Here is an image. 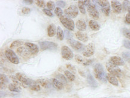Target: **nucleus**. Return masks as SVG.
<instances>
[{
	"instance_id": "f257e3e1",
	"label": "nucleus",
	"mask_w": 130,
	"mask_h": 98,
	"mask_svg": "<svg viewBox=\"0 0 130 98\" xmlns=\"http://www.w3.org/2000/svg\"><path fill=\"white\" fill-rule=\"evenodd\" d=\"M94 72L96 78L99 81L103 82H106L107 81V74L104 72V68L101 64L96 63L94 66Z\"/></svg>"
},
{
	"instance_id": "f03ea898",
	"label": "nucleus",
	"mask_w": 130,
	"mask_h": 98,
	"mask_svg": "<svg viewBox=\"0 0 130 98\" xmlns=\"http://www.w3.org/2000/svg\"><path fill=\"white\" fill-rule=\"evenodd\" d=\"M106 67L107 70L108 71V72H109L110 74L113 75L115 76H118V77H119V76L121 75V69H120L118 66L112 63L110 61H107V62L106 63Z\"/></svg>"
},
{
	"instance_id": "7ed1b4c3",
	"label": "nucleus",
	"mask_w": 130,
	"mask_h": 98,
	"mask_svg": "<svg viewBox=\"0 0 130 98\" xmlns=\"http://www.w3.org/2000/svg\"><path fill=\"white\" fill-rule=\"evenodd\" d=\"M60 22H61L66 29L70 31L74 30V22L70 18L68 17L67 16L63 15L62 17L59 18Z\"/></svg>"
},
{
	"instance_id": "20e7f679",
	"label": "nucleus",
	"mask_w": 130,
	"mask_h": 98,
	"mask_svg": "<svg viewBox=\"0 0 130 98\" xmlns=\"http://www.w3.org/2000/svg\"><path fill=\"white\" fill-rule=\"evenodd\" d=\"M39 45L40 46V49L42 51L46 50L49 51H55L57 49L58 45L55 43L49 41H40L39 43Z\"/></svg>"
},
{
	"instance_id": "39448f33",
	"label": "nucleus",
	"mask_w": 130,
	"mask_h": 98,
	"mask_svg": "<svg viewBox=\"0 0 130 98\" xmlns=\"http://www.w3.org/2000/svg\"><path fill=\"white\" fill-rule=\"evenodd\" d=\"M6 56L9 60L13 64H18L19 63V59H18V56L15 54V52L11 49H7L5 52Z\"/></svg>"
},
{
	"instance_id": "423d86ee",
	"label": "nucleus",
	"mask_w": 130,
	"mask_h": 98,
	"mask_svg": "<svg viewBox=\"0 0 130 98\" xmlns=\"http://www.w3.org/2000/svg\"><path fill=\"white\" fill-rule=\"evenodd\" d=\"M64 12L68 17L71 18H76L79 15V9L76 6L71 5L64 10Z\"/></svg>"
},
{
	"instance_id": "0eeeda50",
	"label": "nucleus",
	"mask_w": 130,
	"mask_h": 98,
	"mask_svg": "<svg viewBox=\"0 0 130 98\" xmlns=\"http://www.w3.org/2000/svg\"><path fill=\"white\" fill-rule=\"evenodd\" d=\"M61 55L63 59L67 60H70L74 57L73 51L67 46H63L61 48Z\"/></svg>"
},
{
	"instance_id": "6e6552de",
	"label": "nucleus",
	"mask_w": 130,
	"mask_h": 98,
	"mask_svg": "<svg viewBox=\"0 0 130 98\" xmlns=\"http://www.w3.org/2000/svg\"><path fill=\"white\" fill-rule=\"evenodd\" d=\"M95 52V45L92 43H90L84 47L82 51V54L86 57H89L93 55Z\"/></svg>"
},
{
	"instance_id": "1a4fd4ad",
	"label": "nucleus",
	"mask_w": 130,
	"mask_h": 98,
	"mask_svg": "<svg viewBox=\"0 0 130 98\" xmlns=\"http://www.w3.org/2000/svg\"><path fill=\"white\" fill-rule=\"evenodd\" d=\"M87 10L89 13V16L94 19H98L99 18L100 14L98 10L96 9V6L93 4H90L87 6Z\"/></svg>"
},
{
	"instance_id": "9d476101",
	"label": "nucleus",
	"mask_w": 130,
	"mask_h": 98,
	"mask_svg": "<svg viewBox=\"0 0 130 98\" xmlns=\"http://www.w3.org/2000/svg\"><path fill=\"white\" fill-rule=\"evenodd\" d=\"M67 42L73 49L76 51H80L84 48V46L81 42L77 40H74L73 39L67 40Z\"/></svg>"
},
{
	"instance_id": "9b49d317",
	"label": "nucleus",
	"mask_w": 130,
	"mask_h": 98,
	"mask_svg": "<svg viewBox=\"0 0 130 98\" xmlns=\"http://www.w3.org/2000/svg\"><path fill=\"white\" fill-rule=\"evenodd\" d=\"M16 76L18 80H19L22 84H24V86L26 85V87H27V86L28 87L30 82L32 80L31 79H29V78H28L24 74H21V73H17V74H16Z\"/></svg>"
},
{
	"instance_id": "f8f14e48",
	"label": "nucleus",
	"mask_w": 130,
	"mask_h": 98,
	"mask_svg": "<svg viewBox=\"0 0 130 98\" xmlns=\"http://www.w3.org/2000/svg\"><path fill=\"white\" fill-rule=\"evenodd\" d=\"M25 46L28 49L32 55H36L39 52V48L37 45L30 42H26L25 44Z\"/></svg>"
},
{
	"instance_id": "ddd939ff",
	"label": "nucleus",
	"mask_w": 130,
	"mask_h": 98,
	"mask_svg": "<svg viewBox=\"0 0 130 98\" xmlns=\"http://www.w3.org/2000/svg\"><path fill=\"white\" fill-rule=\"evenodd\" d=\"M17 52L20 56L24 58H27L29 57L31 55H32L31 53L30 52V51L28 50V48L25 47V46H21V47L18 48Z\"/></svg>"
},
{
	"instance_id": "4468645a",
	"label": "nucleus",
	"mask_w": 130,
	"mask_h": 98,
	"mask_svg": "<svg viewBox=\"0 0 130 98\" xmlns=\"http://www.w3.org/2000/svg\"><path fill=\"white\" fill-rule=\"evenodd\" d=\"M111 5L114 12H115L116 13H120L121 12L122 9V6L121 3H120L119 1H111Z\"/></svg>"
},
{
	"instance_id": "2eb2a0df",
	"label": "nucleus",
	"mask_w": 130,
	"mask_h": 98,
	"mask_svg": "<svg viewBox=\"0 0 130 98\" xmlns=\"http://www.w3.org/2000/svg\"><path fill=\"white\" fill-rule=\"evenodd\" d=\"M112 63L116 66H123L124 65V60L122 58L118 57V56H113L110 59V60Z\"/></svg>"
},
{
	"instance_id": "dca6fc26",
	"label": "nucleus",
	"mask_w": 130,
	"mask_h": 98,
	"mask_svg": "<svg viewBox=\"0 0 130 98\" xmlns=\"http://www.w3.org/2000/svg\"><path fill=\"white\" fill-rule=\"evenodd\" d=\"M37 82L45 89H49L52 85L51 81L47 79H39L37 80Z\"/></svg>"
},
{
	"instance_id": "f3484780",
	"label": "nucleus",
	"mask_w": 130,
	"mask_h": 98,
	"mask_svg": "<svg viewBox=\"0 0 130 98\" xmlns=\"http://www.w3.org/2000/svg\"><path fill=\"white\" fill-rule=\"evenodd\" d=\"M52 86L55 88L56 89L59 90H61L64 89V84L62 82H61V81L58 80L56 78H52L51 79Z\"/></svg>"
},
{
	"instance_id": "a211bd4d",
	"label": "nucleus",
	"mask_w": 130,
	"mask_h": 98,
	"mask_svg": "<svg viewBox=\"0 0 130 98\" xmlns=\"http://www.w3.org/2000/svg\"><path fill=\"white\" fill-rule=\"evenodd\" d=\"M76 37L78 40H79L80 41H83V42H86L88 41V36L86 33H83L82 31H77L76 33Z\"/></svg>"
},
{
	"instance_id": "6ab92c4d",
	"label": "nucleus",
	"mask_w": 130,
	"mask_h": 98,
	"mask_svg": "<svg viewBox=\"0 0 130 98\" xmlns=\"http://www.w3.org/2000/svg\"><path fill=\"white\" fill-rule=\"evenodd\" d=\"M76 26L79 31H84L86 30L87 25L84 20L79 19L76 23Z\"/></svg>"
},
{
	"instance_id": "aec40b11",
	"label": "nucleus",
	"mask_w": 130,
	"mask_h": 98,
	"mask_svg": "<svg viewBox=\"0 0 130 98\" xmlns=\"http://www.w3.org/2000/svg\"><path fill=\"white\" fill-rule=\"evenodd\" d=\"M87 82L89 84V85L92 87L95 88L98 87V82L94 79V76L92 75L91 74H89V73L87 75Z\"/></svg>"
},
{
	"instance_id": "412c9836",
	"label": "nucleus",
	"mask_w": 130,
	"mask_h": 98,
	"mask_svg": "<svg viewBox=\"0 0 130 98\" xmlns=\"http://www.w3.org/2000/svg\"><path fill=\"white\" fill-rule=\"evenodd\" d=\"M107 81L112 85L115 86H118L119 85V82H118V79L116 78V76L109 74L107 75Z\"/></svg>"
},
{
	"instance_id": "4be33fe9",
	"label": "nucleus",
	"mask_w": 130,
	"mask_h": 98,
	"mask_svg": "<svg viewBox=\"0 0 130 98\" xmlns=\"http://www.w3.org/2000/svg\"><path fill=\"white\" fill-rule=\"evenodd\" d=\"M57 33V29H56V26L54 24H52L49 25L47 27V34L49 37H52Z\"/></svg>"
},
{
	"instance_id": "5701e85b",
	"label": "nucleus",
	"mask_w": 130,
	"mask_h": 98,
	"mask_svg": "<svg viewBox=\"0 0 130 98\" xmlns=\"http://www.w3.org/2000/svg\"><path fill=\"white\" fill-rule=\"evenodd\" d=\"M28 87L31 90H32L33 91H36V92H39L41 89V87L39 83L37 82V81L33 80V79H32L31 82H30Z\"/></svg>"
},
{
	"instance_id": "b1692460",
	"label": "nucleus",
	"mask_w": 130,
	"mask_h": 98,
	"mask_svg": "<svg viewBox=\"0 0 130 98\" xmlns=\"http://www.w3.org/2000/svg\"><path fill=\"white\" fill-rule=\"evenodd\" d=\"M0 79H1V89L3 90L7 87V84L9 83V79L6 75L1 74Z\"/></svg>"
},
{
	"instance_id": "393cba45",
	"label": "nucleus",
	"mask_w": 130,
	"mask_h": 98,
	"mask_svg": "<svg viewBox=\"0 0 130 98\" xmlns=\"http://www.w3.org/2000/svg\"><path fill=\"white\" fill-rule=\"evenodd\" d=\"M9 89L11 91V92H13L19 93L22 91L21 86H18L16 84H14V83H11V84H9Z\"/></svg>"
},
{
	"instance_id": "a878e982",
	"label": "nucleus",
	"mask_w": 130,
	"mask_h": 98,
	"mask_svg": "<svg viewBox=\"0 0 130 98\" xmlns=\"http://www.w3.org/2000/svg\"><path fill=\"white\" fill-rule=\"evenodd\" d=\"M89 27L94 31H98L100 29V25L94 20L89 21Z\"/></svg>"
},
{
	"instance_id": "bb28decb",
	"label": "nucleus",
	"mask_w": 130,
	"mask_h": 98,
	"mask_svg": "<svg viewBox=\"0 0 130 98\" xmlns=\"http://www.w3.org/2000/svg\"><path fill=\"white\" fill-rule=\"evenodd\" d=\"M56 36H57L58 39H59V40H63L64 39V31L59 26H58L57 27V33H56Z\"/></svg>"
},
{
	"instance_id": "cd10ccee",
	"label": "nucleus",
	"mask_w": 130,
	"mask_h": 98,
	"mask_svg": "<svg viewBox=\"0 0 130 98\" xmlns=\"http://www.w3.org/2000/svg\"><path fill=\"white\" fill-rule=\"evenodd\" d=\"M64 74H65V75H66V77L67 78V79H68V80H70V81H74L75 80V78H76L75 75L74 74H73L71 72H70L69 71H65Z\"/></svg>"
},
{
	"instance_id": "c85d7f7f",
	"label": "nucleus",
	"mask_w": 130,
	"mask_h": 98,
	"mask_svg": "<svg viewBox=\"0 0 130 98\" xmlns=\"http://www.w3.org/2000/svg\"><path fill=\"white\" fill-rule=\"evenodd\" d=\"M85 4L83 3V1H78V7L80 10V11L82 13V14H85L86 13V10L85 8Z\"/></svg>"
},
{
	"instance_id": "c756f323",
	"label": "nucleus",
	"mask_w": 130,
	"mask_h": 98,
	"mask_svg": "<svg viewBox=\"0 0 130 98\" xmlns=\"http://www.w3.org/2000/svg\"><path fill=\"white\" fill-rule=\"evenodd\" d=\"M58 80L61 81V82H62L63 84H67V79L66 78V76L64 75H63L62 74H58L56 75V78Z\"/></svg>"
},
{
	"instance_id": "7c9ffc66",
	"label": "nucleus",
	"mask_w": 130,
	"mask_h": 98,
	"mask_svg": "<svg viewBox=\"0 0 130 98\" xmlns=\"http://www.w3.org/2000/svg\"><path fill=\"white\" fill-rule=\"evenodd\" d=\"M23 44H24L23 41H22L21 40H15L11 44L10 48L11 49H14L15 48L19 47V46L22 45Z\"/></svg>"
},
{
	"instance_id": "2f4dec72",
	"label": "nucleus",
	"mask_w": 130,
	"mask_h": 98,
	"mask_svg": "<svg viewBox=\"0 0 130 98\" xmlns=\"http://www.w3.org/2000/svg\"><path fill=\"white\" fill-rule=\"evenodd\" d=\"M95 2L98 3V4L102 7H105L110 6L109 2L106 0H101V1H95Z\"/></svg>"
},
{
	"instance_id": "473e14b6",
	"label": "nucleus",
	"mask_w": 130,
	"mask_h": 98,
	"mask_svg": "<svg viewBox=\"0 0 130 98\" xmlns=\"http://www.w3.org/2000/svg\"><path fill=\"white\" fill-rule=\"evenodd\" d=\"M54 11H55V13L56 14V15L58 17H59V18L62 17L63 16V11L60 7H56Z\"/></svg>"
},
{
	"instance_id": "72a5a7b5",
	"label": "nucleus",
	"mask_w": 130,
	"mask_h": 98,
	"mask_svg": "<svg viewBox=\"0 0 130 98\" xmlns=\"http://www.w3.org/2000/svg\"><path fill=\"white\" fill-rule=\"evenodd\" d=\"M11 79H12V81L14 84H17V85L20 86H22V87H26V86H24V84H22V83L20 82L19 80H18L17 78H16V76H11Z\"/></svg>"
},
{
	"instance_id": "f704fd0d",
	"label": "nucleus",
	"mask_w": 130,
	"mask_h": 98,
	"mask_svg": "<svg viewBox=\"0 0 130 98\" xmlns=\"http://www.w3.org/2000/svg\"><path fill=\"white\" fill-rule=\"evenodd\" d=\"M101 10H102L103 13H104L106 16H109L110 14V6L105 7L101 8Z\"/></svg>"
},
{
	"instance_id": "c9c22d12",
	"label": "nucleus",
	"mask_w": 130,
	"mask_h": 98,
	"mask_svg": "<svg viewBox=\"0 0 130 98\" xmlns=\"http://www.w3.org/2000/svg\"><path fill=\"white\" fill-rule=\"evenodd\" d=\"M47 8L49 9V10H55V4L54 2H53V1H48L47 4Z\"/></svg>"
},
{
	"instance_id": "e433bc0d",
	"label": "nucleus",
	"mask_w": 130,
	"mask_h": 98,
	"mask_svg": "<svg viewBox=\"0 0 130 98\" xmlns=\"http://www.w3.org/2000/svg\"><path fill=\"white\" fill-rule=\"evenodd\" d=\"M75 60H76V62L79 64L84 63V60H83L82 57L80 55H75Z\"/></svg>"
},
{
	"instance_id": "4c0bfd02",
	"label": "nucleus",
	"mask_w": 130,
	"mask_h": 98,
	"mask_svg": "<svg viewBox=\"0 0 130 98\" xmlns=\"http://www.w3.org/2000/svg\"><path fill=\"white\" fill-rule=\"evenodd\" d=\"M65 34H66V39L68 40V39H71L73 38V34L72 33H70V31L69 30H65Z\"/></svg>"
},
{
	"instance_id": "58836bf2",
	"label": "nucleus",
	"mask_w": 130,
	"mask_h": 98,
	"mask_svg": "<svg viewBox=\"0 0 130 98\" xmlns=\"http://www.w3.org/2000/svg\"><path fill=\"white\" fill-rule=\"evenodd\" d=\"M31 10L29 7H24L22 8V12L24 15L29 14L31 13Z\"/></svg>"
},
{
	"instance_id": "ea45409f",
	"label": "nucleus",
	"mask_w": 130,
	"mask_h": 98,
	"mask_svg": "<svg viewBox=\"0 0 130 98\" xmlns=\"http://www.w3.org/2000/svg\"><path fill=\"white\" fill-rule=\"evenodd\" d=\"M36 4L39 7L44 8L46 6V3L44 1H41V0H38L36 1Z\"/></svg>"
},
{
	"instance_id": "a19ab883",
	"label": "nucleus",
	"mask_w": 130,
	"mask_h": 98,
	"mask_svg": "<svg viewBox=\"0 0 130 98\" xmlns=\"http://www.w3.org/2000/svg\"><path fill=\"white\" fill-rule=\"evenodd\" d=\"M122 57L126 61H130V52H125L122 53Z\"/></svg>"
},
{
	"instance_id": "79ce46f5",
	"label": "nucleus",
	"mask_w": 130,
	"mask_h": 98,
	"mask_svg": "<svg viewBox=\"0 0 130 98\" xmlns=\"http://www.w3.org/2000/svg\"><path fill=\"white\" fill-rule=\"evenodd\" d=\"M43 11L44 13V14H46V15L49 16V17H53V13H52V11L51 10H49V9H44L43 10Z\"/></svg>"
},
{
	"instance_id": "37998d69",
	"label": "nucleus",
	"mask_w": 130,
	"mask_h": 98,
	"mask_svg": "<svg viewBox=\"0 0 130 98\" xmlns=\"http://www.w3.org/2000/svg\"><path fill=\"white\" fill-rule=\"evenodd\" d=\"M56 4L58 6H59V7H61V8H64L66 6V2H64V1H56Z\"/></svg>"
},
{
	"instance_id": "c03bdc74",
	"label": "nucleus",
	"mask_w": 130,
	"mask_h": 98,
	"mask_svg": "<svg viewBox=\"0 0 130 98\" xmlns=\"http://www.w3.org/2000/svg\"><path fill=\"white\" fill-rule=\"evenodd\" d=\"M123 45L124 46L126 49H130V41L128 40H124L123 41Z\"/></svg>"
},
{
	"instance_id": "a18cd8bd",
	"label": "nucleus",
	"mask_w": 130,
	"mask_h": 98,
	"mask_svg": "<svg viewBox=\"0 0 130 98\" xmlns=\"http://www.w3.org/2000/svg\"><path fill=\"white\" fill-rule=\"evenodd\" d=\"M123 34L126 38L130 40V31H128L127 29H124L123 30Z\"/></svg>"
},
{
	"instance_id": "49530a36",
	"label": "nucleus",
	"mask_w": 130,
	"mask_h": 98,
	"mask_svg": "<svg viewBox=\"0 0 130 98\" xmlns=\"http://www.w3.org/2000/svg\"><path fill=\"white\" fill-rule=\"evenodd\" d=\"M129 1H124L123 3V8H124L125 10L126 9H128L129 8Z\"/></svg>"
},
{
	"instance_id": "de8ad7c7",
	"label": "nucleus",
	"mask_w": 130,
	"mask_h": 98,
	"mask_svg": "<svg viewBox=\"0 0 130 98\" xmlns=\"http://www.w3.org/2000/svg\"><path fill=\"white\" fill-rule=\"evenodd\" d=\"M66 67H67V69H68L69 70H70V71H73V72H75L76 71V68L74 66H73L72 64H67L66 65Z\"/></svg>"
},
{
	"instance_id": "09e8293b",
	"label": "nucleus",
	"mask_w": 130,
	"mask_h": 98,
	"mask_svg": "<svg viewBox=\"0 0 130 98\" xmlns=\"http://www.w3.org/2000/svg\"><path fill=\"white\" fill-rule=\"evenodd\" d=\"M94 61V60L93 59H91V60H86L85 62H84L83 63V66H89L90 64H91L92 63V62Z\"/></svg>"
},
{
	"instance_id": "8fccbe9b",
	"label": "nucleus",
	"mask_w": 130,
	"mask_h": 98,
	"mask_svg": "<svg viewBox=\"0 0 130 98\" xmlns=\"http://www.w3.org/2000/svg\"><path fill=\"white\" fill-rule=\"evenodd\" d=\"M125 22L127 23L128 24H130V14L128 13L126 14L125 16Z\"/></svg>"
},
{
	"instance_id": "3c124183",
	"label": "nucleus",
	"mask_w": 130,
	"mask_h": 98,
	"mask_svg": "<svg viewBox=\"0 0 130 98\" xmlns=\"http://www.w3.org/2000/svg\"><path fill=\"white\" fill-rule=\"evenodd\" d=\"M23 3H24L25 4H27V5H31L33 3V1L32 0H24V1H23Z\"/></svg>"
},
{
	"instance_id": "603ef678",
	"label": "nucleus",
	"mask_w": 130,
	"mask_h": 98,
	"mask_svg": "<svg viewBox=\"0 0 130 98\" xmlns=\"http://www.w3.org/2000/svg\"><path fill=\"white\" fill-rule=\"evenodd\" d=\"M83 1V3H84L85 6H89V5L91 4V1Z\"/></svg>"
},
{
	"instance_id": "864d4df0",
	"label": "nucleus",
	"mask_w": 130,
	"mask_h": 98,
	"mask_svg": "<svg viewBox=\"0 0 130 98\" xmlns=\"http://www.w3.org/2000/svg\"><path fill=\"white\" fill-rule=\"evenodd\" d=\"M79 74H80L82 76H85V74H84V73H83L82 71H80V70H79Z\"/></svg>"
},
{
	"instance_id": "5fc2aeb1",
	"label": "nucleus",
	"mask_w": 130,
	"mask_h": 98,
	"mask_svg": "<svg viewBox=\"0 0 130 98\" xmlns=\"http://www.w3.org/2000/svg\"><path fill=\"white\" fill-rule=\"evenodd\" d=\"M128 12H129L128 13H129V14H130V6L129 7V8L128 9Z\"/></svg>"
},
{
	"instance_id": "6e6d98bb",
	"label": "nucleus",
	"mask_w": 130,
	"mask_h": 98,
	"mask_svg": "<svg viewBox=\"0 0 130 98\" xmlns=\"http://www.w3.org/2000/svg\"><path fill=\"white\" fill-rule=\"evenodd\" d=\"M103 98H107V97H103Z\"/></svg>"
}]
</instances>
